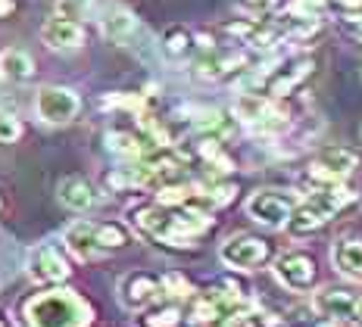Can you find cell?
I'll return each mask as SVG.
<instances>
[{
	"label": "cell",
	"mask_w": 362,
	"mask_h": 327,
	"mask_svg": "<svg viewBox=\"0 0 362 327\" xmlns=\"http://www.w3.org/2000/svg\"><path fill=\"white\" fill-rule=\"evenodd\" d=\"M132 222L138 231H144L147 237L169 243V246H187L194 237H200L203 231H209L213 218L206 209L197 206H138L132 209Z\"/></svg>",
	"instance_id": "1"
},
{
	"label": "cell",
	"mask_w": 362,
	"mask_h": 327,
	"mask_svg": "<svg viewBox=\"0 0 362 327\" xmlns=\"http://www.w3.org/2000/svg\"><path fill=\"white\" fill-rule=\"evenodd\" d=\"M28 327H88L90 306L72 290L37 293L22 306Z\"/></svg>",
	"instance_id": "2"
},
{
	"label": "cell",
	"mask_w": 362,
	"mask_h": 327,
	"mask_svg": "<svg viewBox=\"0 0 362 327\" xmlns=\"http://www.w3.org/2000/svg\"><path fill=\"white\" fill-rule=\"evenodd\" d=\"M309 72H313V59L291 57V59H284V63H278L275 69H269L266 75H259V78H256V90H250V94L269 97V100H281V97H288L291 90H297L303 85L309 78Z\"/></svg>",
	"instance_id": "3"
},
{
	"label": "cell",
	"mask_w": 362,
	"mask_h": 327,
	"mask_svg": "<svg viewBox=\"0 0 362 327\" xmlns=\"http://www.w3.org/2000/svg\"><path fill=\"white\" fill-rule=\"evenodd\" d=\"M218 258L235 271H253L272 258V243L256 234H235L218 246Z\"/></svg>",
	"instance_id": "4"
},
{
	"label": "cell",
	"mask_w": 362,
	"mask_h": 327,
	"mask_svg": "<svg viewBox=\"0 0 362 327\" xmlns=\"http://www.w3.org/2000/svg\"><path fill=\"white\" fill-rule=\"evenodd\" d=\"M359 165V156L346 147H331L322 150L319 156L309 162L306 178L313 181L315 187H328V184H344L346 178L353 174V169Z\"/></svg>",
	"instance_id": "5"
},
{
	"label": "cell",
	"mask_w": 362,
	"mask_h": 327,
	"mask_svg": "<svg viewBox=\"0 0 362 327\" xmlns=\"http://www.w3.org/2000/svg\"><path fill=\"white\" fill-rule=\"evenodd\" d=\"M297 196L288 190H256L247 200V215L262 227H284L291 218V212L297 209Z\"/></svg>",
	"instance_id": "6"
},
{
	"label": "cell",
	"mask_w": 362,
	"mask_h": 327,
	"mask_svg": "<svg viewBox=\"0 0 362 327\" xmlns=\"http://www.w3.org/2000/svg\"><path fill=\"white\" fill-rule=\"evenodd\" d=\"M275 278L281 280L288 290L306 293V290H313L315 278H319V265H315V258L303 253V249H291V253H281L275 258Z\"/></svg>",
	"instance_id": "7"
},
{
	"label": "cell",
	"mask_w": 362,
	"mask_h": 327,
	"mask_svg": "<svg viewBox=\"0 0 362 327\" xmlns=\"http://www.w3.org/2000/svg\"><path fill=\"white\" fill-rule=\"evenodd\" d=\"M235 109H238V116L244 119L247 125H253L256 131H262V134H275V131H281V128H288V116H284V109L275 100H269V97L244 94L238 100Z\"/></svg>",
	"instance_id": "8"
},
{
	"label": "cell",
	"mask_w": 362,
	"mask_h": 327,
	"mask_svg": "<svg viewBox=\"0 0 362 327\" xmlns=\"http://www.w3.org/2000/svg\"><path fill=\"white\" fill-rule=\"evenodd\" d=\"M35 109L47 125H69L81 112V100L69 88H41L35 97Z\"/></svg>",
	"instance_id": "9"
},
{
	"label": "cell",
	"mask_w": 362,
	"mask_h": 327,
	"mask_svg": "<svg viewBox=\"0 0 362 327\" xmlns=\"http://www.w3.org/2000/svg\"><path fill=\"white\" fill-rule=\"evenodd\" d=\"M72 268L66 262V256L59 253V246L54 243H44V246H35L32 256H28V278L35 284H63L69 280Z\"/></svg>",
	"instance_id": "10"
},
{
	"label": "cell",
	"mask_w": 362,
	"mask_h": 327,
	"mask_svg": "<svg viewBox=\"0 0 362 327\" xmlns=\"http://www.w3.org/2000/svg\"><path fill=\"white\" fill-rule=\"evenodd\" d=\"M160 293H163L160 278H153L150 271H132V275H125L122 284H119V299L132 311H144L147 306H153Z\"/></svg>",
	"instance_id": "11"
},
{
	"label": "cell",
	"mask_w": 362,
	"mask_h": 327,
	"mask_svg": "<svg viewBox=\"0 0 362 327\" xmlns=\"http://www.w3.org/2000/svg\"><path fill=\"white\" fill-rule=\"evenodd\" d=\"M41 41L54 50H75V47H81V41H85V28H81V22L63 19L54 13V16L41 25Z\"/></svg>",
	"instance_id": "12"
},
{
	"label": "cell",
	"mask_w": 362,
	"mask_h": 327,
	"mask_svg": "<svg viewBox=\"0 0 362 327\" xmlns=\"http://www.w3.org/2000/svg\"><path fill=\"white\" fill-rule=\"evenodd\" d=\"M356 296L350 290H341V287H325L322 293L313 296V311L325 321H350V311Z\"/></svg>",
	"instance_id": "13"
},
{
	"label": "cell",
	"mask_w": 362,
	"mask_h": 327,
	"mask_svg": "<svg viewBox=\"0 0 362 327\" xmlns=\"http://www.w3.org/2000/svg\"><path fill=\"white\" fill-rule=\"evenodd\" d=\"M63 243L72 249L75 258H81V262H90V258L103 256L100 246H97V237H94V222H75L66 227L63 234Z\"/></svg>",
	"instance_id": "14"
},
{
	"label": "cell",
	"mask_w": 362,
	"mask_h": 327,
	"mask_svg": "<svg viewBox=\"0 0 362 327\" xmlns=\"http://www.w3.org/2000/svg\"><path fill=\"white\" fill-rule=\"evenodd\" d=\"M57 196H59V203H63V206H69L75 212H85V209H90L97 203L94 187H90L81 174H69V178L59 181Z\"/></svg>",
	"instance_id": "15"
},
{
	"label": "cell",
	"mask_w": 362,
	"mask_h": 327,
	"mask_svg": "<svg viewBox=\"0 0 362 327\" xmlns=\"http://www.w3.org/2000/svg\"><path fill=\"white\" fill-rule=\"evenodd\" d=\"M240 63H244V53H235V50L222 53V50L209 47L197 63H194V72H197V78H222V75H228Z\"/></svg>",
	"instance_id": "16"
},
{
	"label": "cell",
	"mask_w": 362,
	"mask_h": 327,
	"mask_svg": "<svg viewBox=\"0 0 362 327\" xmlns=\"http://www.w3.org/2000/svg\"><path fill=\"white\" fill-rule=\"evenodd\" d=\"M35 75V59L25 50L10 47L0 53V78L6 81H28Z\"/></svg>",
	"instance_id": "17"
},
{
	"label": "cell",
	"mask_w": 362,
	"mask_h": 327,
	"mask_svg": "<svg viewBox=\"0 0 362 327\" xmlns=\"http://www.w3.org/2000/svg\"><path fill=\"white\" fill-rule=\"evenodd\" d=\"M331 258H334L337 271L344 278H356V280L362 278V240H341Z\"/></svg>",
	"instance_id": "18"
},
{
	"label": "cell",
	"mask_w": 362,
	"mask_h": 327,
	"mask_svg": "<svg viewBox=\"0 0 362 327\" xmlns=\"http://www.w3.org/2000/svg\"><path fill=\"white\" fill-rule=\"evenodd\" d=\"M107 147L112 150L116 156H125V159H141L150 150V143H144V138L132 131H110L107 134Z\"/></svg>",
	"instance_id": "19"
},
{
	"label": "cell",
	"mask_w": 362,
	"mask_h": 327,
	"mask_svg": "<svg viewBox=\"0 0 362 327\" xmlns=\"http://www.w3.org/2000/svg\"><path fill=\"white\" fill-rule=\"evenodd\" d=\"M94 237H97V246H100V253L122 249V246L132 243V234H128V227L119 225V222H100V225H94Z\"/></svg>",
	"instance_id": "20"
},
{
	"label": "cell",
	"mask_w": 362,
	"mask_h": 327,
	"mask_svg": "<svg viewBox=\"0 0 362 327\" xmlns=\"http://www.w3.org/2000/svg\"><path fill=\"white\" fill-rule=\"evenodd\" d=\"M134 25H138V22H134V16L128 10H110L107 19H103V35L116 44H125L128 37H132Z\"/></svg>",
	"instance_id": "21"
},
{
	"label": "cell",
	"mask_w": 362,
	"mask_h": 327,
	"mask_svg": "<svg viewBox=\"0 0 362 327\" xmlns=\"http://www.w3.org/2000/svg\"><path fill=\"white\" fill-rule=\"evenodd\" d=\"M178 324H181V309L175 306V302L150 309L147 315L141 318V327H178Z\"/></svg>",
	"instance_id": "22"
},
{
	"label": "cell",
	"mask_w": 362,
	"mask_h": 327,
	"mask_svg": "<svg viewBox=\"0 0 362 327\" xmlns=\"http://www.w3.org/2000/svg\"><path fill=\"white\" fill-rule=\"evenodd\" d=\"M163 50L169 53V57H185V53L191 50V35H187L181 25L169 28V32L163 35Z\"/></svg>",
	"instance_id": "23"
},
{
	"label": "cell",
	"mask_w": 362,
	"mask_h": 327,
	"mask_svg": "<svg viewBox=\"0 0 362 327\" xmlns=\"http://www.w3.org/2000/svg\"><path fill=\"white\" fill-rule=\"evenodd\" d=\"M19 138H22L19 119L13 116V112H4V109H0V147H6V143H16Z\"/></svg>",
	"instance_id": "24"
},
{
	"label": "cell",
	"mask_w": 362,
	"mask_h": 327,
	"mask_svg": "<svg viewBox=\"0 0 362 327\" xmlns=\"http://www.w3.org/2000/svg\"><path fill=\"white\" fill-rule=\"evenodd\" d=\"M88 6H90V0H57V16L78 22V19H85Z\"/></svg>",
	"instance_id": "25"
},
{
	"label": "cell",
	"mask_w": 362,
	"mask_h": 327,
	"mask_svg": "<svg viewBox=\"0 0 362 327\" xmlns=\"http://www.w3.org/2000/svg\"><path fill=\"white\" fill-rule=\"evenodd\" d=\"M160 287H163V293H169V296H175V299H181V296H191L194 293V287L187 284L181 275H165L160 280Z\"/></svg>",
	"instance_id": "26"
},
{
	"label": "cell",
	"mask_w": 362,
	"mask_h": 327,
	"mask_svg": "<svg viewBox=\"0 0 362 327\" xmlns=\"http://www.w3.org/2000/svg\"><path fill=\"white\" fill-rule=\"evenodd\" d=\"M350 321L362 327V296H356V302H353V311H350Z\"/></svg>",
	"instance_id": "27"
},
{
	"label": "cell",
	"mask_w": 362,
	"mask_h": 327,
	"mask_svg": "<svg viewBox=\"0 0 362 327\" xmlns=\"http://www.w3.org/2000/svg\"><path fill=\"white\" fill-rule=\"evenodd\" d=\"M341 10H362V0H334Z\"/></svg>",
	"instance_id": "28"
},
{
	"label": "cell",
	"mask_w": 362,
	"mask_h": 327,
	"mask_svg": "<svg viewBox=\"0 0 362 327\" xmlns=\"http://www.w3.org/2000/svg\"><path fill=\"white\" fill-rule=\"evenodd\" d=\"M16 10V0H0V16H10Z\"/></svg>",
	"instance_id": "29"
},
{
	"label": "cell",
	"mask_w": 362,
	"mask_h": 327,
	"mask_svg": "<svg viewBox=\"0 0 362 327\" xmlns=\"http://www.w3.org/2000/svg\"><path fill=\"white\" fill-rule=\"evenodd\" d=\"M0 327H6V324H4V318H0Z\"/></svg>",
	"instance_id": "30"
}]
</instances>
